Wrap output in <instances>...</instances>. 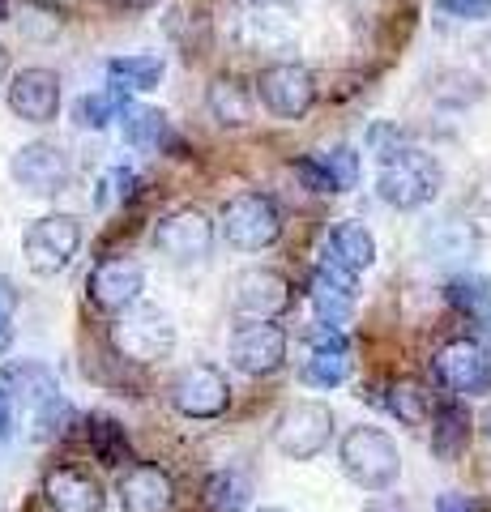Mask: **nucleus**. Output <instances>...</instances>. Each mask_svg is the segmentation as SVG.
<instances>
[{
    "mask_svg": "<svg viewBox=\"0 0 491 512\" xmlns=\"http://www.w3.org/2000/svg\"><path fill=\"white\" fill-rule=\"evenodd\" d=\"M436 13L457 22H491V0H436Z\"/></svg>",
    "mask_w": 491,
    "mask_h": 512,
    "instance_id": "obj_35",
    "label": "nucleus"
},
{
    "mask_svg": "<svg viewBox=\"0 0 491 512\" xmlns=\"http://www.w3.org/2000/svg\"><path fill=\"white\" fill-rule=\"evenodd\" d=\"M389 410L398 414L406 427H423L432 419V393L419 380H393L389 384Z\"/></svg>",
    "mask_w": 491,
    "mask_h": 512,
    "instance_id": "obj_31",
    "label": "nucleus"
},
{
    "mask_svg": "<svg viewBox=\"0 0 491 512\" xmlns=\"http://www.w3.org/2000/svg\"><path fill=\"white\" fill-rule=\"evenodd\" d=\"M9 175L30 197H60L73 180V163L52 141H26V146L9 158Z\"/></svg>",
    "mask_w": 491,
    "mask_h": 512,
    "instance_id": "obj_7",
    "label": "nucleus"
},
{
    "mask_svg": "<svg viewBox=\"0 0 491 512\" xmlns=\"http://www.w3.org/2000/svg\"><path fill=\"white\" fill-rule=\"evenodd\" d=\"M445 299L474 320H491V278H483V274H457L445 286Z\"/></svg>",
    "mask_w": 491,
    "mask_h": 512,
    "instance_id": "obj_30",
    "label": "nucleus"
},
{
    "mask_svg": "<svg viewBox=\"0 0 491 512\" xmlns=\"http://www.w3.org/2000/svg\"><path fill=\"white\" fill-rule=\"evenodd\" d=\"M355 282H359V274H351V269H342L334 261L316 265L308 295H312V308H316V316H321L325 325H342V320H351V312H355Z\"/></svg>",
    "mask_w": 491,
    "mask_h": 512,
    "instance_id": "obj_18",
    "label": "nucleus"
},
{
    "mask_svg": "<svg viewBox=\"0 0 491 512\" xmlns=\"http://www.w3.org/2000/svg\"><path fill=\"white\" fill-rule=\"evenodd\" d=\"M368 150L376 154V163H385V158H393V154H402V150H406V133H402L398 124L380 120V124L368 128Z\"/></svg>",
    "mask_w": 491,
    "mask_h": 512,
    "instance_id": "obj_34",
    "label": "nucleus"
},
{
    "mask_svg": "<svg viewBox=\"0 0 491 512\" xmlns=\"http://www.w3.org/2000/svg\"><path fill=\"white\" fill-rule=\"evenodd\" d=\"M5 73H9V52H5V43H0V82H5Z\"/></svg>",
    "mask_w": 491,
    "mask_h": 512,
    "instance_id": "obj_40",
    "label": "nucleus"
},
{
    "mask_svg": "<svg viewBox=\"0 0 491 512\" xmlns=\"http://www.w3.org/2000/svg\"><path fill=\"white\" fill-rule=\"evenodd\" d=\"M171 406L184 419H218L231 406V384L214 363H188L171 380Z\"/></svg>",
    "mask_w": 491,
    "mask_h": 512,
    "instance_id": "obj_10",
    "label": "nucleus"
},
{
    "mask_svg": "<svg viewBox=\"0 0 491 512\" xmlns=\"http://www.w3.org/2000/svg\"><path fill=\"white\" fill-rule=\"evenodd\" d=\"M257 512H287V508H257Z\"/></svg>",
    "mask_w": 491,
    "mask_h": 512,
    "instance_id": "obj_45",
    "label": "nucleus"
},
{
    "mask_svg": "<svg viewBox=\"0 0 491 512\" xmlns=\"http://www.w3.org/2000/svg\"><path fill=\"white\" fill-rule=\"evenodd\" d=\"M338 461H342V474L351 478L359 491H372V495L398 487V478H402L398 444H393L385 427H372V423H359L346 431L338 444Z\"/></svg>",
    "mask_w": 491,
    "mask_h": 512,
    "instance_id": "obj_1",
    "label": "nucleus"
},
{
    "mask_svg": "<svg viewBox=\"0 0 491 512\" xmlns=\"http://www.w3.org/2000/svg\"><path fill=\"white\" fill-rule=\"evenodd\" d=\"M470 444V414L462 402H440L432 410V453L440 461H457Z\"/></svg>",
    "mask_w": 491,
    "mask_h": 512,
    "instance_id": "obj_25",
    "label": "nucleus"
},
{
    "mask_svg": "<svg viewBox=\"0 0 491 512\" xmlns=\"http://www.w3.org/2000/svg\"><path fill=\"white\" fill-rule=\"evenodd\" d=\"M13 427H18V402H13L9 389L0 384V444L13 440Z\"/></svg>",
    "mask_w": 491,
    "mask_h": 512,
    "instance_id": "obj_37",
    "label": "nucleus"
},
{
    "mask_svg": "<svg viewBox=\"0 0 491 512\" xmlns=\"http://www.w3.org/2000/svg\"><path fill=\"white\" fill-rule=\"evenodd\" d=\"M86 291H90V303L107 316H116L124 308H133L146 291V274H141L137 261H124V256H112V261H99L90 269L86 278Z\"/></svg>",
    "mask_w": 491,
    "mask_h": 512,
    "instance_id": "obj_16",
    "label": "nucleus"
},
{
    "mask_svg": "<svg viewBox=\"0 0 491 512\" xmlns=\"http://www.w3.org/2000/svg\"><path fill=\"white\" fill-rule=\"evenodd\" d=\"M368 512H402V508H398V504H393V500H389V504H372Z\"/></svg>",
    "mask_w": 491,
    "mask_h": 512,
    "instance_id": "obj_42",
    "label": "nucleus"
},
{
    "mask_svg": "<svg viewBox=\"0 0 491 512\" xmlns=\"http://www.w3.org/2000/svg\"><path fill=\"white\" fill-rule=\"evenodd\" d=\"M231 363L244 376H274L287 363V329L274 320H248L231 333Z\"/></svg>",
    "mask_w": 491,
    "mask_h": 512,
    "instance_id": "obj_12",
    "label": "nucleus"
},
{
    "mask_svg": "<svg viewBox=\"0 0 491 512\" xmlns=\"http://www.w3.org/2000/svg\"><path fill=\"white\" fill-rule=\"evenodd\" d=\"M427 248L436 252V261H453V256H470L474 235L457 218H449V222H440V227L427 231Z\"/></svg>",
    "mask_w": 491,
    "mask_h": 512,
    "instance_id": "obj_33",
    "label": "nucleus"
},
{
    "mask_svg": "<svg viewBox=\"0 0 491 512\" xmlns=\"http://www.w3.org/2000/svg\"><path fill=\"white\" fill-rule=\"evenodd\" d=\"M295 171L312 192H351L359 184V154L355 146H334L316 158H299Z\"/></svg>",
    "mask_w": 491,
    "mask_h": 512,
    "instance_id": "obj_21",
    "label": "nucleus"
},
{
    "mask_svg": "<svg viewBox=\"0 0 491 512\" xmlns=\"http://www.w3.org/2000/svg\"><path fill=\"white\" fill-rule=\"evenodd\" d=\"M205 512H244L252 504V478L244 470H214L201 487Z\"/></svg>",
    "mask_w": 491,
    "mask_h": 512,
    "instance_id": "obj_28",
    "label": "nucleus"
},
{
    "mask_svg": "<svg viewBox=\"0 0 491 512\" xmlns=\"http://www.w3.org/2000/svg\"><path fill=\"white\" fill-rule=\"evenodd\" d=\"M432 372L449 393L462 397L491 393V346H483L479 338H457L436 350Z\"/></svg>",
    "mask_w": 491,
    "mask_h": 512,
    "instance_id": "obj_8",
    "label": "nucleus"
},
{
    "mask_svg": "<svg viewBox=\"0 0 491 512\" xmlns=\"http://www.w3.org/2000/svg\"><path fill=\"white\" fill-rule=\"evenodd\" d=\"M299 35V13L291 5H282V0H261V5H252L244 18H240V43L248 52H287Z\"/></svg>",
    "mask_w": 491,
    "mask_h": 512,
    "instance_id": "obj_14",
    "label": "nucleus"
},
{
    "mask_svg": "<svg viewBox=\"0 0 491 512\" xmlns=\"http://www.w3.org/2000/svg\"><path fill=\"white\" fill-rule=\"evenodd\" d=\"M329 440H334V410H329L325 402H312V397L291 402L274 419V448L291 461L321 457L329 448Z\"/></svg>",
    "mask_w": 491,
    "mask_h": 512,
    "instance_id": "obj_5",
    "label": "nucleus"
},
{
    "mask_svg": "<svg viewBox=\"0 0 491 512\" xmlns=\"http://www.w3.org/2000/svg\"><path fill=\"white\" fill-rule=\"evenodd\" d=\"M474 210H479L483 218H491V175L479 184V192H474Z\"/></svg>",
    "mask_w": 491,
    "mask_h": 512,
    "instance_id": "obj_39",
    "label": "nucleus"
},
{
    "mask_svg": "<svg viewBox=\"0 0 491 512\" xmlns=\"http://www.w3.org/2000/svg\"><path fill=\"white\" fill-rule=\"evenodd\" d=\"M479 52H483V64H487V69H491V35L479 43Z\"/></svg>",
    "mask_w": 491,
    "mask_h": 512,
    "instance_id": "obj_41",
    "label": "nucleus"
},
{
    "mask_svg": "<svg viewBox=\"0 0 491 512\" xmlns=\"http://www.w3.org/2000/svg\"><path fill=\"white\" fill-rule=\"evenodd\" d=\"M231 303H235V316H244V320H278L295 303V291H291V282L282 278L278 269L252 265V269H244V274L235 278Z\"/></svg>",
    "mask_w": 491,
    "mask_h": 512,
    "instance_id": "obj_11",
    "label": "nucleus"
},
{
    "mask_svg": "<svg viewBox=\"0 0 491 512\" xmlns=\"http://www.w3.org/2000/svg\"><path fill=\"white\" fill-rule=\"evenodd\" d=\"M112 346L129 363H158L176 350V325H171V316L163 308H150V303L137 299L133 308L116 312Z\"/></svg>",
    "mask_w": 491,
    "mask_h": 512,
    "instance_id": "obj_3",
    "label": "nucleus"
},
{
    "mask_svg": "<svg viewBox=\"0 0 491 512\" xmlns=\"http://www.w3.org/2000/svg\"><path fill=\"white\" fill-rule=\"evenodd\" d=\"M205 107L223 128H248L252 124V94L235 77H214L205 90Z\"/></svg>",
    "mask_w": 491,
    "mask_h": 512,
    "instance_id": "obj_27",
    "label": "nucleus"
},
{
    "mask_svg": "<svg viewBox=\"0 0 491 512\" xmlns=\"http://www.w3.org/2000/svg\"><path fill=\"white\" fill-rule=\"evenodd\" d=\"M43 495H47V504H52L56 512H103V504H107L103 483H99L94 474L77 470V466H56V470H47Z\"/></svg>",
    "mask_w": 491,
    "mask_h": 512,
    "instance_id": "obj_19",
    "label": "nucleus"
},
{
    "mask_svg": "<svg viewBox=\"0 0 491 512\" xmlns=\"http://www.w3.org/2000/svg\"><path fill=\"white\" fill-rule=\"evenodd\" d=\"M223 235L231 248L240 252H261L269 244H278L282 235V214L274 197H265V192H235V197L223 205Z\"/></svg>",
    "mask_w": 491,
    "mask_h": 512,
    "instance_id": "obj_6",
    "label": "nucleus"
},
{
    "mask_svg": "<svg viewBox=\"0 0 491 512\" xmlns=\"http://www.w3.org/2000/svg\"><path fill=\"white\" fill-rule=\"evenodd\" d=\"M483 427H487V436H491V410H487V419H483Z\"/></svg>",
    "mask_w": 491,
    "mask_h": 512,
    "instance_id": "obj_44",
    "label": "nucleus"
},
{
    "mask_svg": "<svg viewBox=\"0 0 491 512\" xmlns=\"http://www.w3.org/2000/svg\"><path fill=\"white\" fill-rule=\"evenodd\" d=\"M120 128L133 150H146V154H180L184 150V141L176 137V128H171V120L158 107H124Z\"/></svg>",
    "mask_w": 491,
    "mask_h": 512,
    "instance_id": "obj_23",
    "label": "nucleus"
},
{
    "mask_svg": "<svg viewBox=\"0 0 491 512\" xmlns=\"http://www.w3.org/2000/svg\"><path fill=\"white\" fill-rule=\"evenodd\" d=\"M9 18V0H0V22H5Z\"/></svg>",
    "mask_w": 491,
    "mask_h": 512,
    "instance_id": "obj_43",
    "label": "nucleus"
},
{
    "mask_svg": "<svg viewBox=\"0 0 491 512\" xmlns=\"http://www.w3.org/2000/svg\"><path fill=\"white\" fill-rule=\"evenodd\" d=\"M154 248L171 261H201L214 248V222L201 210H171L167 218L154 222Z\"/></svg>",
    "mask_w": 491,
    "mask_h": 512,
    "instance_id": "obj_13",
    "label": "nucleus"
},
{
    "mask_svg": "<svg viewBox=\"0 0 491 512\" xmlns=\"http://www.w3.org/2000/svg\"><path fill=\"white\" fill-rule=\"evenodd\" d=\"M9 111L26 124H52L60 111V73L30 64L9 77Z\"/></svg>",
    "mask_w": 491,
    "mask_h": 512,
    "instance_id": "obj_15",
    "label": "nucleus"
},
{
    "mask_svg": "<svg viewBox=\"0 0 491 512\" xmlns=\"http://www.w3.org/2000/svg\"><path fill=\"white\" fill-rule=\"evenodd\" d=\"M116 495L124 512H171V504H176V487H171L167 470L158 466H129Z\"/></svg>",
    "mask_w": 491,
    "mask_h": 512,
    "instance_id": "obj_22",
    "label": "nucleus"
},
{
    "mask_svg": "<svg viewBox=\"0 0 491 512\" xmlns=\"http://www.w3.org/2000/svg\"><path fill=\"white\" fill-rule=\"evenodd\" d=\"M440 184H445V171L432 154L423 150H402L380 163V175H376V192L380 201L393 205V210H423L427 201H436Z\"/></svg>",
    "mask_w": 491,
    "mask_h": 512,
    "instance_id": "obj_2",
    "label": "nucleus"
},
{
    "mask_svg": "<svg viewBox=\"0 0 491 512\" xmlns=\"http://www.w3.org/2000/svg\"><path fill=\"white\" fill-rule=\"evenodd\" d=\"M77 252H82V222L73 214H43L22 235V256H26L30 274H39V278L65 274Z\"/></svg>",
    "mask_w": 491,
    "mask_h": 512,
    "instance_id": "obj_4",
    "label": "nucleus"
},
{
    "mask_svg": "<svg viewBox=\"0 0 491 512\" xmlns=\"http://www.w3.org/2000/svg\"><path fill=\"white\" fill-rule=\"evenodd\" d=\"M312 355L304 359V384L312 389H338V384L351 380V346L342 338V325H316L308 333Z\"/></svg>",
    "mask_w": 491,
    "mask_h": 512,
    "instance_id": "obj_17",
    "label": "nucleus"
},
{
    "mask_svg": "<svg viewBox=\"0 0 491 512\" xmlns=\"http://www.w3.org/2000/svg\"><path fill=\"white\" fill-rule=\"evenodd\" d=\"M0 384L9 389L13 402L26 406L30 414L65 397V393H60L56 372H52L47 363H39V359H13V363H5V372H0Z\"/></svg>",
    "mask_w": 491,
    "mask_h": 512,
    "instance_id": "obj_20",
    "label": "nucleus"
},
{
    "mask_svg": "<svg viewBox=\"0 0 491 512\" xmlns=\"http://www.w3.org/2000/svg\"><path fill=\"white\" fill-rule=\"evenodd\" d=\"M163 56H154V52H137V56H112L107 60V82H112L116 90L124 94H146L154 90L158 82H163Z\"/></svg>",
    "mask_w": 491,
    "mask_h": 512,
    "instance_id": "obj_26",
    "label": "nucleus"
},
{
    "mask_svg": "<svg viewBox=\"0 0 491 512\" xmlns=\"http://www.w3.org/2000/svg\"><path fill=\"white\" fill-rule=\"evenodd\" d=\"M124 107H129V103H124V90H116V86L112 90H94V94H82V99L73 103V124L99 133V128L112 124Z\"/></svg>",
    "mask_w": 491,
    "mask_h": 512,
    "instance_id": "obj_29",
    "label": "nucleus"
},
{
    "mask_svg": "<svg viewBox=\"0 0 491 512\" xmlns=\"http://www.w3.org/2000/svg\"><path fill=\"white\" fill-rule=\"evenodd\" d=\"M13 308H18V291H13L9 278H0V350L13 338Z\"/></svg>",
    "mask_w": 491,
    "mask_h": 512,
    "instance_id": "obj_36",
    "label": "nucleus"
},
{
    "mask_svg": "<svg viewBox=\"0 0 491 512\" xmlns=\"http://www.w3.org/2000/svg\"><path fill=\"white\" fill-rule=\"evenodd\" d=\"M257 99L265 103V111H274L282 120H304L316 107V77L295 60L269 64L257 77Z\"/></svg>",
    "mask_w": 491,
    "mask_h": 512,
    "instance_id": "obj_9",
    "label": "nucleus"
},
{
    "mask_svg": "<svg viewBox=\"0 0 491 512\" xmlns=\"http://www.w3.org/2000/svg\"><path fill=\"white\" fill-rule=\"evenodd\" d=\"M321 261H334L342 269H351V274H363V269L376 261V239L363 222H334L325 235Z\"/></svg>",
    "mask_w": 491,
    "mask_h": 512,
    "instance_id": "obj_24",
    "label": "nucleus"
},
{
    "mask_svg": "<svg viewBox=\"0 0 491 512\" xmlns=\"http://www.w3.org/2000/svg\"><path fill=\"white\" fill-rule=\"evenodd\" d=\"M436 512H483V508H479V500H470V495H440Z\"/></svg>",
    "mask_w": 491,
    "mask_h": 512,
    "instance_id": "obj_38",
    "label": "nucleus"
},
{
    "mask_svg": "<svg viewBox=\"0 0 491 512\" xmlns=\"http://www.w3.org/2000/svg\"><path fill=\"white\" fill-rule=\"evenodd\" d=\"M90 448H94V457H99L103 466H124V461L133 457L124 427L116 419H103V414H94L90 419Z\"/></svg>",
    "mask_w": 491,
    "mask_h": 512,
    "instance_id": "obj_32",
    "label": "nucleus"
}]
</instances>
